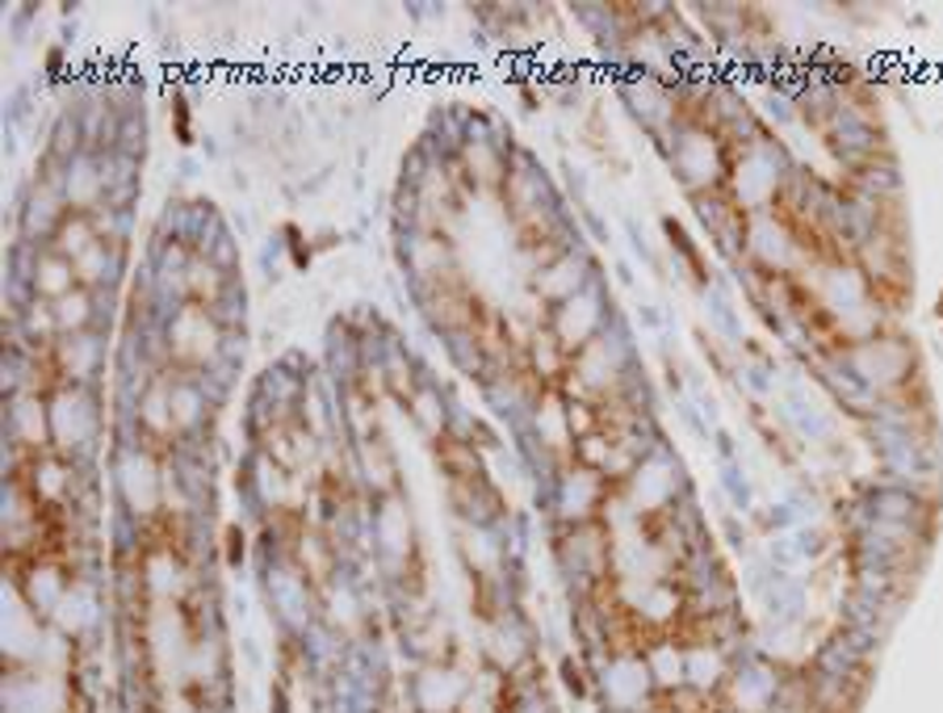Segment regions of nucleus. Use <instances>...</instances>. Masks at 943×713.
Wrapping results in <instances>:
<instances>
[{"instance_id":"2","label":"nucleus","mask_w":943,"mask_h":713,"mask_svg":"<svg viewBox=\"0 0 943 713\" xmlns=\"http://www.w3.org/2000/svg\"><path fill=\"white\" fill-rule=\"evenodd\" d=\"M54 311V328L63 331V336H76V331H89L92 328V294L89 286H76L72 294H63L59 303L51 307Z\"/></svg>"},{"instance_id":"1","label":"nucleus","mask_w":943,"mask_h":713,"mask_svg":"<svg viewBox=\"0 0 943 713\" xmlns=\"http://www.w3.org/2000/svg\"><path fill=\"white\" fill-rule=\"evenodd\" d=\"M63 362L72 369V383L85 386L101 366V340L92 331H76V336H63Z\"/></svg>"}]
</instances>
